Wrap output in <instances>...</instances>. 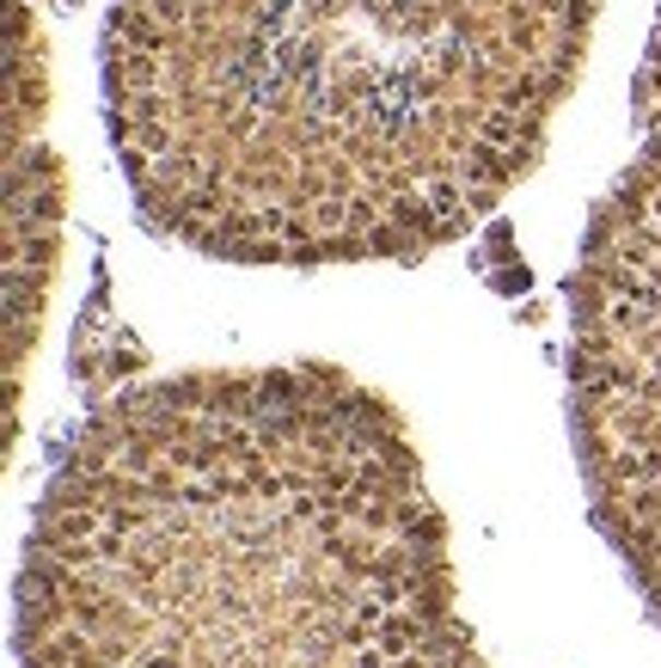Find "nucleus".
Segmentation results:
<instances>
[{
  "label": "nucleus",
  "mask_w": 661,
  "mask_h": 668,
  "mask_svg": "<svg viewBox=\"0 0 661 668\" xmlns=\"http://www.w3.org/2000/svg\"><path fill=\"white\" fill-rule=\"evenodd\" d=\"M19 668H491L399 405L338 362L185 368L74 430Z\"/></svg>",
  "instance_id": "nucleus-1"
},
{
  "label": "nucleus",
  "mask_w": 661,
  "mask_h": 668,
  "mask_svg": "<svg viewBox=\"0 0 661 668\" xmlns=\"http://www.w3.org/2000/svg\"><path fill=\"white\" fill-rule=\"evenodd\" d=\"M637 129L564 277V387L588 515L661 620V37L637 80Z\"/></svg>",
  "instance_id": "nucleus-3"
},
{
  "label": "nucleus",
  "mask_w": 661,
  "mask_h": 668,
  "mask_svg": "<svg viewBox=\"0 0 661 668\" xmlns=\"http://www.w3.org/2000/svg\"><path fill=\"white\" fill-rule=\"evenodd\" d=\"M13 105H7V362H13V411L25 362L37 343L44 295L56 277V227H62V166L44 141V44L25 7H13Z\"/></svg>",
  "instance_id": "nucleus-4"
},
{
  "label": "nucleus",
  "mask_w": 661,
  "mask_h": 668,
  "mask_svg": "<svg viewBox=\"0 0 661 668\" xmlns=\"http://www.w3.org/2000/svg\"><path fill=\"white\" fill-rule=\"evenodd\" d=\"M600 0H110V154L221 265H416L496 215L582 80Z\"/></svg>",
  "instance_id": "nucleus-2"
}]
</instances>
